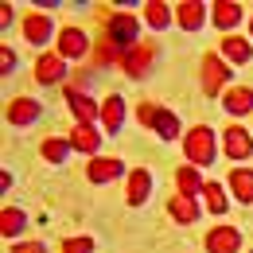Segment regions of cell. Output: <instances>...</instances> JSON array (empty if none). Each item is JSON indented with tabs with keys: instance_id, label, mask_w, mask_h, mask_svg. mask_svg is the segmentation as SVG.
<instances>
[{
	"instance_id": "cell-1",
	"label": "cell",
	"mask_w": 253,
	"mask_h": 253,
	"mask_svg": "<svg viewBox=\"0 0 253 253\" xmlns=\"http://www.w3.org/2000/svg\"><path fill=\"white\" fill-rule=\"evenodd\" d=\"M183 152H187L191 168H207V164H214V132L207 125H195L183 136Z\"/></svg>"
},
{
	"instance_id": "cell-2",
	"label": "cell",
	"mask_w": 253,
	"mask_h": 253,
	"mask_svg": "<svg viewBox=\"0 0 253 253\" xmlns=\"http://www.w3.org/2000/svg\"><path fill=\"white\" fill-rule=\"evenodd\" d=\"M136 32H140V20H136L132 12H113V16H109V24H105V35H109L121 51H132V47L140 43Z\"/></svg>"
},
{
	"instance_id": "cell-3",
	"label": "cell",
	"mask_w": 253,
	"mask_h": 253,
	"mask_svg": "<svg viewBox=\"0 0 253 253\" xmlns=\"http://www.w3.org/2000/svg\"><path fill=\"white\" fill-rule=\"evenodd\" d=\"M156 59V43L152 39H140L132 51H125V74L128 78H144L148 74V66Z\"/></svg>"
},
{
	"instance_id": "cell-4",
	"label": "cell",
	"mask_w": 253,
	"mask_h": 253,
	"mask_svg": "<svg viewBox=\"0 0 253 253\" xmlns=\"http://www.w3.org/2000/svg\"><path fill=\"white\" fill-rule=\"evenodd\" d=\"M222 148H226V160H250V152H253L250 128L226 125V132H222Z\"/></svg>"
},
{
	"instance_id": "cell-5",
	"label": "cell",
	"mask_w": 253,
	"mask_h": 253,
	"mask_svg": "<svg viewBox=\"0 0 253 253\" xmlns=\"http://www.w3.org/2000/svg\"><path fill=\"white\" fill-rule=\"evenodd\" d=\"M230 70H234V66H226L218 55H207V59H203V90L214 97L222 86L230 82Z\"/></svg>"
},
{
	"instance_id": "cell-6",
	"label": "cell",
	"mask_w": 253,
	"mask_h": 253,
	"mask_svg": "<svg viewBox=\"0 0 253 253\" xmlns=\"http://www.w3.org/2000/svg\"><path fill=\"white\" fill-rule=\"evenodd\" d=\"M66 105L78 113V125H90L94 117H101V105L90 94H82V90H66Z\"/></svg>"
},
{
	"instance_id": "cell-7",
	"label": "cell",
	"mask_w": 253,
	"mask_h": 253,
	"mask_svg": "<svg viewBox=\"0 0 253 253\" xmlns=\"http://www.w3.org/2000/svg\"><path fill=\"white\" fill-rule=\"evenodd\" d=\"M238 246H242V234L234 226H218V230L207 234V250L211 253H238Z\"/></svg>"
},
{
	"instance_id": "cell-8",
	"label": "cell",
	"mask_w": 253,
	"mask_h": 253,
	"mask_svg": "<svg viewBox=\"0 0 253 253\" xmlns=\"http://www.w3.org/2000/svg\"><path fill=\"white\" fill-rule=\"evenodd\" d=\"M35 117H39V101L35 97H16L8 105V125H32Z\"/></svg>"
},
{
	"instance_id": "cell-9",
	"label": "cell",
	"mask_w": 253,
	"mask_h": 253,
	"mask_svg": "<svg viewBox=\"0 0 253 253\" xmlns=\"http://www.w3.org/2000/svg\"><path fill=\"white\" fill-rule=\"evenodd\" d=\"M125 168H121V160L113 156H101V160H90V168H86V175L94 179V183H109V179H117Z\"/></svg>"
},
{
	"instance_id": "cell-10",
	"label": "cell",
	"mask_w": 253,
	"mask_h": 253,
	"mask_svg": "<svg viewBox=\"0 0 253 253\" xmlns=\"http://www.w3.org/2000/svg\"><path fill=\"white\" fill-rule=\"evenodd\" d=\"M59 55H63V59L86 55V35L78 32V28H63V32H59Z\"/></svg>"
},
{
	"instance_id": "cell-11",
	"label": "cell",
	"mask_w": 253,
	"mask_h": 253,
	"mask_svg": "<svg viewBox=\"0 0 253 253\" xmlns=\"http://www.w3.org/2000/svg\"><path fill=\"white\" fill-rule=\"evenodd\" d=\"M121 121H125V101H121L117 94H109L105 101H101V125H105V132H117Z\"/></svg>"
},
{
	"instance_id": "cell-12",
	"label": "cell",
	"mask_w": 253,
	"mask_h": 253,
	"mask_svg": "<svg viewBox=\"0 0 253 253\" xmlns=\"http://www.w3.org/2000/svg\"><path fill=\"white\" fill-rule=\"evenodd\" d=\"M63 55H39V63H35V78H39V82H47V86H51V82H59V78H63Z\"/></svg>"
},
{
	"instance_id": "cell-13",
	"label": "cell",
	"mask_w": 253,
	"mask_h": 253,
	"mask_svg": "<svg viewBox=\"0 0 253 253\" xmlns=\"http://www.w3.org/2000/svg\"><path fill=\"white\" fill-rule=\"evenodd\" d=\"M97 144H101V132L94 125H74L70 128V148H78V152H94Z\"/></svg>"
},
{
	"instance_id": "cell-14",
	"label": "cell",
	"mask_w": 253,
	"mask_h": 253,
	"mask_svg": "<svg viewBox=\"0 0 253 253\" xmlns=\"http://www.w3.org/2000/svg\"><path fill=\"white\" fill-rule=\"evenodd\" d=\"M222 55L230 59V63H250V55H253V47H250V39H238V35H222Z\"/></svg>"
},
{
	"instance_id": "cell-15",
	"label": "cell",
	"mask_w": 253,
	"mask_h": 253,
	"mask_svg": "<svg viewBox=\"0 0 253 253\" xmlns=\"http://www.w3.org/2000/svg\"><path fill=\"white\" fill-rule=\"evenodd\" d=\"M226 109H230L234 117L253 113V90H250V86H234V90H226Z\"/></svg>"
},
{
	"instance_id": "cell-16",
	"label": "cell",
	"mask_w": 253,
	"mask_h": 253,
	"mask_svg": "<svg viewBox=\"0 0 253 253\" xmlns=\"http://www.w3.org/2000/svg\"><path fill=\"white\" fill-rule=\"evenodd\" d=\"M148 187H152V175H148L144 168H132V175H128V203L140 207V203L148 199Z\"/></svg>"
},
{
	"instance_id": "cell-17",
	"label": "cell",
	"mask_w": 253,
	"mask_h": 253,
	"mask_svg": "<svg viewBox=\"0 0 253 253\" xmlns=\"http://www.w3.org/2000/svg\"><path fill=\"white\" fill-rule=\"evenodd\" d=\"M230 191L238 195V203H253V171L250 168H234L230 171Z\"/></svg>"
},
{
	"instance_id": "cell-18",
	"label": "cell",
	"mask_w": 253,
	"mask_h": 253,
	"mask_svg": "<svg viewBox=\"0 0 253 253\" xmlns=\"http://www.w3.org/2000/svg\"><path fill=\"white\" fill-rule=\"evenodd\" d=\"M24 35H28L32 43H47V39H51V20H47L43 12L24 16Z\"/></svg>"
},
{
	"instance_id": "cell-19",
	"label": "cell",
	"mask_w": 253,
	"mask_h": 253,
	"mask_svg": "<svg viewBox=\"0 0 253 253\" xmlns=\"http://www.w3.org/2000/svg\"><path fill=\"white\" fill-rule=\"evenodd\" d=\"M238 20H242V8H238L234 0H218V4H214V28H218V32L238 28Z\"/></svg>"
},
{
	"instance_id": "cell-20",
	"label": "cell",
	"mask_w": 253,
	"mask_h": 253,
	"mask_svg": "<svg viewBox=\"0 0 253 253\" xmlns=\"http://www.w3.org/2000/svg\"><path fill=\"white\" fill-rule=\"evenodd\" d=\"M203 20H207V12H203L199 0H183V4H179V28H183V32H199Z\"/></svg>"
},
{
	"instance_id": "cell-21",
	"label": "cell",
	"mask_w": 253,
	"mask_h": 253,
	"mask_svg": "<svg viewBox=\"0 0 253 253\" xmlns=\"http://www.w3.org/2000/svg\"><path fill=\"white\" fill-rule=\"evenodd\" d=\"M168 211H171V218H175V222H195V218H199V203L187 199V195H175V199L168 203Z\"/></svg>"
},
{
	"instance_id": "cell-22",
	"label": "cell",
	"mask_w": 253,
	"mask_h": 253,
	"mask_svg": "<svg viewBox=\"0 0 253 253\" xmlns=\"http://www.w3.org/2000/svg\"><path fill=\"white\" fill-rule=\"evenodd\" d=\"M175 183H179V195H187V199H195L199 191L207 187V183H203V175H199L195 168H179V171H175Z\"/></svg>"
},
{
	"instance_id": "cell-23",
	"label": "cell",
	"mask_w": 253,
	"mask_h": 253,
	"mask_svg": "<svg viewBox=\"0 0 253 253\" xmlns=\"http://www.w3.org/2000/svg\"><path fill=\"white\" fill-rule=\"evenodd\" d=\"M94 59H97V66H109V63H117V59L125 63V51H121V47H117V43H113L109 35H101V39H97Z\"/></svg>"
},
{
	"instance_id": "cell-24",
	"label": "cell",
	"mask_w": 253,
	"mask_h": 253,
	"mask_svg": "<svg viewBox=\"0 0 253 253\" xmlns=\"http://www.w3.org/2000/svg\"><path fill=\"white\" fill-rule=\"evenodd\" d=\"M20 230H24V211L4 207V211H0V234H4V238H16Z\"/></svg>"
},
{
	"instance_id": "cell-25",
	"label": "cell",
	"mask_w": 253,
	"mask_h": 253,
	"mask_svg": "<svg viewBox=\"0 0 253 253\" xmlns=\"http://www.w3.org/2000/svg\"><path fill=\"white\" fill-rule=\"evenodd\" d=\"M203 195H207V211L211 214H226V191H222V183H207Z\"/></svg>"
},
{
	"instance_id": "cell-26",
	"label": "cell",
	"mask_w": 253,
	"mask_h": 253,
	"mask_svg": "<svg viewBox=\"0 0 253 253\" xmlns=\"http://www.w3.org/2000/svg\"><path fill=\"white\" fill-rule=\"evenodd\" d=\"M152 128H156L164 140H171L175 132H179V121H175V113H168V109H160L156 113V121H152Z\"/></svg>"
},
{
	"instance_id": "cell-27",
	"label": "cell",
	"mask_w": 253,
	"mask_h": 253,
	"mask_svg": "<svg viewBox=\"0 0 253 253\" xmlns=\"http://www.w3.org/2000/svg\"><path fill=\"white\" fill-rule=\"evenodd\" d=\"M144 16H148V24H152L156 32H164V28L171 24V12H168L160 0H148V12H144Z\"/></svg>"
},
{
	"instance_id": "cell-28",
	"label": "cell",
	"mask_w": 253,
	"mask_h": 253,
	"mask_svg": "<svg viewBox=\"0 0 253 253\" xmlns=\"http://www.w3.org/2000/svg\"><path fill=\"white\" fill-rule=\"evenodd\" d=\"M70 152V140H43V156L47 160H63Z\"/></svg>"
},
{
	"instance_id": "cell-29",
	"label": "cell",
	"mask_w": 253,
	"mask_h": 253,
	"mask_svg": "<svg viewBox=\"0 0 253 253\" xmlns=\"http://www.w3.org/2000/svg\"><path fill=\"white\" fill-rule=\"evenodd\" d=\"M63 253H94V242H90V238H66Z\"/></svg>"
},
{
	"instance_id": "cell-30",
	"label": "cell",
	"mask_w": 253,
	"mask_h": 253,
	"mask_svg": "<svg viewBox=\"0 0 253 253\" xmlns=\"http://www.w3.org/2000/svg\"><path fill=\"white\" fill-rule=\"evenodd\" d=\"M156 105H148V101H144V105H140V109H136V117H140V121H144V125H152V121H156Z\"/></svg>"
},
{
	"instance_id": "cell-31",
	"label": "cell",
	"mask_w": 253,
	"mask_h": 253,
	"mask_svg": "<svg viewBox=\"0 0 253 253\" xmlns=\"http://www.w3.org/2000/svg\"><path fill=\"white\" fill-rule=\"evenodd\" d=\"M16 253H43V246H39V242H28V246H16Z\"/></svg>"
},
{
	"instance_id": "cell-32",
	"label": "cell",
	"mask_w": 253,
	"mask_h": 253,
	"mask_svg": "<svg viewBox=\"0 0 253 253\" xmlns=\"http://www.w3.org/2000/svg\"><path fill=\"white\" fill-rule=\"evenodd\" d=\"M0 63H4V70H12V63H16V55H12L8 47H4V51H0Z\"/></svg>"
},
{
	"instance_id": "cell-33",
	"label": "cell",
	"mask_w": 253,
	"mask_h": 253,
	"mask_svg": "<svg viewBox=\"0 0 253 253\" xmlns=\"http://www.w3.org/2000/svg\"><path fill=\"white\" fill-rule=\"evenodd\" d=\"M250 35H253V16H250Z\"/></svg>"
}]
</instances>
